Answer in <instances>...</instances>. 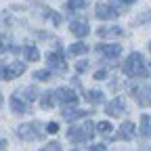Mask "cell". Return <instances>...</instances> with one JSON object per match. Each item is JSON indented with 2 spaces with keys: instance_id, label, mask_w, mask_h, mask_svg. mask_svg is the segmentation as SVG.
Wrapping results in <instances>:
<instances>
[{
  "instance_id": "obj_1",
  "label": "cell",
  "mask_w": 151,
  "mask_h": 151,
  "mask_svg": "<svg viewBox=\"0 0 151 151\" xmlns=\"http://www.w3.org/2000/svg\"><path fill=\"white\" fill-rule=\"evenodd\" d=\"M124 73L128 78H147V71H145V57L141 52H130L124 61Z\"/></svg>"
},
{
  "instance_id": "obj_2",
  "label": "cell",
  "mask_w": 151,
  "mask_h": 151,
  "mask_svg": "<svg viewBox=\"0 0 151 151\" xmlns=\"http://www.w3.org/2000/svg\"><path fill=\"white\" fill-rule=\"evenodd\" d=\"M94 132H97V124H92V122L88 120V122L82 124V126H76V124H73V126L67 130V139H69L71 143H88V141H92Z\"/></svg>"
},
{
  "instance_id": "obj_3",
  "label": "cell",
  "mask_w": 151,
  "mask_h": 151,
  "mask_svg": "<svg viewBox=\"0 0 151 151\" xmlns=\"http://www.w3.org/2000/svg\"><path fill=\"white\" fill-rule=\"evenodd\" d=\"M17 137L23 139V141H38L44 137V130H42V124L40 122H29V124H21L17 126Z\"/></svg>"
},
{
  "instance_id": "obj_4",
  "label": "cell",
  "mask_w": 151,
  "mask_h": 151,
  "mask_svg": "<svg viewBox=\"0 0 151 151\" xmlns=\"http://www.w3.org/2000/svg\"><path fill=\"white\" fill-rule=\"evenodd\" d=\"M46 63H48V67L55 69L57 73H65V71H67V63H65V59H63L61 48L48 52V55H46Z\"/></svg>"
},
{
  "instance_id": "obj_5",
  "label": "cell",
  "mask_w": 151,
  "mask_h": 151,
  "mask_svg": "<svg viewBox=\"0 0 151 151\" xmlns=\"http://www.w3.org/2000/svg\"><path fill=\"white\" fill-rule=\"evenodd\" d=\"M120 15H122V13H120L116 6H111V4L99 2L97 6H94V17L101 19V21H111V19H116V17H120Z\"/></svg>"
},
{
  "instance_id": "obj_6",
  "label": "cell",
  "mask_w": 151,
  "mask_h": 151,
  "mask_svg": "<svg viewBox=\"0 0 151 151\" xmlns=\"http://www.w3.org/2000/svg\"><path fill=\"white\" fill-rule=\"evenodd\" d=\"M55 97H57V103H59V105H76V103H78V97H76L73 88L61 86V88L55 90Z\"/></svg>"
},
{
  "instance_id": "obj_7",
  "label": "cell",
  "mask_w": 151,
  "mask_h": 151,
  "mask_svg": "<svg viewBox=\"0 0 151 151\" xmlns=\"http://www.w3.org/2000/svg\"><path fill=\"white\" fill-rule=\"evenodd\" d=\"M9 105H11V111H13V113H17V116H21V113H27V111H29V105H27V101L21 97V92L11 94Z\"/></svg>"
},
{
  "instance_id": "obj_8",
  "label": "cell",
  "mask_w": 151,
  "mask_h": 151,
  "mask_svg": "<svg viewBox=\"0 0 151 151\" xmlns=\"http://www.w3.org/2000/svg\"><path fill=\"white\" fill-rule=\"evenodd\" d=\"M134 137H137V126L132 122H124L120 126V130H118V134L113 139H116V141H132Z\"/></svg>"
},
{
  "instance_id": "obj_9",
  "label": "cell",
  "mask_w": 151,
  "mask_h": 151,
  "mask_svg": "<svg viewBox=\"0 0 151 151\" xmlns=\"http://www.w3.org/2000/svg\"><path fill=\"white\" fill-rule=\"evenodd\" d=\"M124 111H126V103H124V99H120V97H116L113 101H109L107 107H105V113H107V116H111V118H120Z\"/></svg>"
},
{
  "instance_id": "obj_10",
  "label": "cell",
  "mask_w": 151,
  "mask_h": 151,
  "mask_svg": "<svg viewBox=\"0 0 151 151\" xmlns=\"http://www.w3.org/2000/svg\"><path fill=\"white\" fill-rule=\"evenodd\" d=\"M69 32H71L76 38H84V36H88V34H90V27H88V23H86V21L78 19V21H71V23H69Z\"/></svg>"
},
{
  "instance_id": "obj_11",
  "label": "cell",
  "mask_w": 151,
  "mask_h": 151,
  "mask_svg": "<svg viewBox=\"0 0 151 151\" xmlns=\"http://www.w3.org/2000/svg\"><path fill=\"white\" fill-rule=\"evenodd\" d=\"M25 71V63L23 61H13L6 65V80H15Z\"/></svg>"
},
{
  "instance_id": "obj_12",
  "label": "cell",
  "mask_w": 151,
  "mask_h": 151,
  "mask_svg": "<svg viewBox=\"0 0 151 151\" xmlns=\"http://www.w3.org/2000/svg\"><path fill=\"white\" fill-rule=\"evenodd\" d=\"M97 36H99V38H122V36H124V29L118 27V25H111V27L103 25V27L97 29Z\"/></svg>"
},
{
  "instance_id": "obj_13",
  "label": "cell",
  "mask_w": 151,
  "mask_h": 151,
  "mask_svg": "<svg viewBox=\"0 0 151 151\" xmlns=\"http://www.w3.org/2000/svg\"><path fill=\"white\" fill-rule=\"evenodd\" d=\"M99 52H103L107 59H118L122 55V44H99Z\"/></svg>"
},
{
  "instance_id": "obj_14",
  "label": "cell",
  "mask_w": 151,
  "mask_h": 151,
  "mask_svg": "<svg viewBox=\"0 0 151 151\" xmlns=\"http://www.w3.org/2000/svg\"><path fill=\"white\" fill-rule=\"evenodd\" d=\"M88 113H92V111H84V109H65V111H63V120H67V122H78V120L86 118Z\"/></svg>"
},
{
  "instance_id": "obj_15",
  "label": "cell",
  "mask_w": 151,
  "mask_h": 151,
  "mask_svg": "<svg viewBox=\"0 0 151 151\" xmlns=\"http://www.w3.org/2000/svg\"><path fill=\"white\" fill-rule=\"evenodd\" d=\"M57 105V97H55V90H46V92H42V97H40V107L42 109H52Z\"/></svg>"
},
{
  "instance_id": "obj_16",
  "label": "cell",
  "mask_w": 151,
  "mask_h": 151,
  "mask_svg": "<svg viewBox=\"0 0 151 151\" xmlns=\"http://www.w3.org/2000/svg\"><path fill=\"white\" fill-rule=\"evenodd\" d=\"M141 137L143 139L151 137V118H149V113H143L141 116Z\"/></svg>"
},
{
  "instance_id": "obj_17",
  "label": "cell",
  "mask_w": 151,
  "mask_h": 151,
  "mask_svg": "<svg viewBox=\"0 0 151 151\" xmlns=\"http://www.w3.org/2000/svg\"><path fill=\"white\" fill-rule=\"evenodd\" d=\"M90 50V46L88 44H84V42H76V44H71L69 48H67V52L71 55V57H80V55H86Z\"/></svg>"
},
{
  "instance_id": "obj_18",
  "label": "cell",
  "mask_w": 151,
  "mask_h": 151,
  "mask_svg": "<svg viewBox=\"0 0 151 151\" xmlns=\"http://www.w3.org/2000/svg\"><path fill=\"white\" fill-rule=\"evenodd\" d=\"M86 101H88L90 105H99V103L105 101V94H103L101 90H88V92H86Z\"/></svg>"
},
{
  "instance_id": "obj_19",
  "label": "cell",
  "mask_w": 151,
  "mask_h": 151,
  "mask_svg": "<svg viewBox=\"0 0 151 151\" xmlns=\"http://www.w3.org/2000/svg\"><path fill=\"white\" fill-rule=\"evenodd\" d=\"M23 55H25L27 61H40V50H38L34 44H27V46L23 48Z\"/></svg>"
},
{
  "instance_id": "obj_20",
  "label": "cell",
  "mask_w": 151,
  "mask_h": 151,
  "mask_svg": "<svg viewBox=\"0 0 151 151\" xmlns=\"http://www.w3.org/2000/svg\"><path fill=\"white\" fill-rule=\"evenodd\" d=\"M19 92H21L23 94V99L27 101V103H32V101H36L38 99V94H40V92H38L34 86H27V88H23V90H19Z\"/></svg>"
},
{
  "instance_id": "obj_21",
  "label": "cell",
  "mask_w": 151,
  "mask_h": 151,
  "mask_svg": "<svg viewBox=\"0 0 151 151\" xmlns=\"http://www.w3.org/2000/svg\"><path fill=\"white\" fill-rule=\"evenodd\" d=\"M97 132H99L101 137H109L111 132H113V126H111L107 120H105V122H99V124H97Z\"/></svg>"
},
{
  "instance_id": "obj_22",
  "label": "cell",
  "mask_w": 151,
  "mask_h": 151,
  "mask_svg": "<svg viewBox=\"0 0 151 151\" xmlns=\"http://www.w3.org/2000/svg\"><path fill=\"white\" fill-rule=\"evenodd\" d=\"M90 0H69L67 2V9L69 11H80V9H86Z\"/></svg>"
},
{
  "instance_id": "obj_23",
  "label": "cell",
  "mask_w": 151,
  "mask_h": 151,
  "mask_svg": "<svg viewBox=\"0 0 151 151\" xmlns=\"http://www.w3.org/2000/svg\"><path fill=\"white\" fill-rule=\"evenodd\" d=\"M34 80H38V82H48V80H50V71H48V69H38V71H34Z\"/></svg>"
},
{
  "instance_id": "obj_24",
  "label": "cell",
  "mask_w": 151,
  "mask_h": 151,
  "mask_svg": "<svg viewBox=\"0 0 151 151\" xmlns=\"http://www.w3.org/2000/svg\"><path fill=\"white\" fill-rule=\"evenodd\" d=\"M38 151H63V147H61L59 141H50V143H46L44 147H40Z\"/></svg>"
},
{
  "instance_id": "obj_25",
  "label": "cell",
  "mask_w": 151,
  "mask_h": 151,
  "mask_svg": "<svg viewBox=\"0 0 151 151\" xmlns=\"http://www.w3.org/2000/svg\"><path fill=\"white\" fill-rule=\"evenodd\" d=\"M149 19H151V13H149V11H143V15H139V17H137V23L147 25V23H149Z\"/></svg>"
},
{
  "instance_id": "obj_26",
  "label": "cell",
  "mask_w": 151,
  "mask_h": 151,
  "mask_svg": "<svg viewBox=\"0 0 151 151\" xmlns=\"http://www.w3.org/2000/svg\"><path fill=\"white\" fill-rule=\"evenodd\" d=\"M46 132H48V134H57V132H59V124H57V122H48L46 124Z\"/></svg>"
},
{
  "instance_id": "obj_27",
  "label": "cell",
  "mask_w": 151,
  "mask_h": 151,
  "mask_svg": "<svg viewBox=\"0 0 151 151\" xmlns=\"http://www.w3.org/2000/svg\"><path fill=\"white\" fill-rule=\"evenodd\" d=\"M88 151H107V145H103V143H97V145H90V149Z\"/></svg>"
},
{
  "instance_id": "obj_28",
  "label": "cell",
  "mask_w": 151,
  "mask_h": 151,
  "mask_svg": "<svg viewBox=\"0 0 151 151\" xmlns=\"http://www.w3.org/2000/svg\"><path fill=\"white\" fill-rule=\"evenodd\" d=\"M105 76H107V69H99L94 73V80H105Z\"/></svg>"
},
{
  "instance_id": "obj_29",
  "label": "cell",
  "mask_w": 151,
  "mask_h": 151,
  "mask_svg": "<svg viewBox=\"0 0 151 151\" xmlns=\"http://www.w3.org/2000/svg\"><path fill=\"white\" fill-rule=\"evenodd\" d=\"M0 80H6V65L0 63Z\"/></svg>"
},
{
  "instance_id": "obj_30",
  "label": "cell",
  "mask_w": 151,
  "mask_h": 151,
  "mask_svg": "<svg viewBox=\"0 0 151 151\" xmlns=\"http://www.w3.org/2000/svg\"><path fill=\"white\" fill-rule=\"evenodd\" d=\"M50 19H52V23H55V25H59V23H61V17L57 15V13H50Z\"/></svg>"
},
{
  "instance_id": "obj_31",
  "label": "cell",
  "mask_w": 151,
  "mask_h": 151,
  "mask_svg": "<svg viewBox=\"0 0 151 151\" xmlns=\"http://www.w3.org/2000/svg\"><path fill=\"white\" fill-rule=\"evenodd\" d=\"M76 67H78V71H86V69H88V63H86V61H80Z\"/></svg>"
},
{
  "instance_id": "obj_32",
  "label": "cell",
  "mask_w": 151,
  "mask_h": 151,
  "mask_svg": "<svg viewBox=\"0 0 151 151\" xmlns=\"http://www.w3.org/2000/svg\"><path fill=\"white\" fill-rule=\"evenodd\" d=\"M6 50V42H4V36L0 34V52H4Z\"/></svg>"
},
{
  "instance_id": "obj_33",
  "label": "cell",
  "mask_w": 151,
  "mask_h": 151,
  "mask_svg": "<svg viewBox=\"0 0 151 151\" xmlns=\"http://www.w3.org/2000/svg\"><path fill=\"white\" fill-rule=\"evenodd\" d=\"M6 147H9L6 139H0V151H6Z\"/></svg>"
},
{
  "instance_id": "obj_34",
  "label": "cell",
  "mask_w": 151,
  "mask_h": 151,
  "mask_svg": "<svg viewBox=\"0 0 151 151\" xmlns=\"http://www.w3.org/2000/svg\"><path fill=\"white\" fill-rule=\"evenodd\" d=\"M124 4H132V2H137V0H122Z\"/></svg>"
},
{
  "instance_id": "obj_35",
  "label": "cell",
  "mask_w": 151,
  "mask_h": 151,
  "mask_svg": "<svg viewBox=\"0 0 151 151\" xmlns=\"http://www.w3.org/2000/svg\"><path fill=\"white\" fill-rule=\"evenodd\" d=\"M0 105H2V97H0Z\"/></svg>"
},
{
  "instance_id": "obj_36",
  "label": "cell",
  "mask_w": 151,
  "mask_h": 151,
  "mask_svg": "<svg viewBox=\"0 0 151 151\" xmlns=\"http://www.w3.org/2000/svg\"><path fill=\"white\" fill-rule=\"evenodd\" d=\"M149 50H151V42H149Z\"/></svg>"
},
{
  "instance_id": "obj_37",
  "label": "cell",
  "mask_w": 151,
  "mask_h": 151,
  "mask_svg": "<svg viewBox=\"0 0 151 151\" xmlns=\"http://www.w3.org/2000/svg\"><path fill=\"white\" fill-rule=\"evenodd\" d=\"M149 65H151V61H149Z\"/></svg>"
}]
</instances>
